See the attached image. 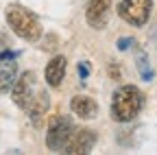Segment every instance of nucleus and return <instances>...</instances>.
I'll use <instances>...</instances> for the list:
<instances>
[{
    "label": "nucleus",
    "mask_w": 157,
    "mask_h": 155,
    "mask_svg": "<svg viewBox=\"0 0 157 155\" xmlns=\"http://www.w3.org/2000/svg\"><path fill=\"white\" fill-rule=\"evenodd\" d=\"M144 107V94L135 85H122L113 92L111 118L116 122H131Z\"/></svg>",
    "instance_id": "f257e3e1"
},
{
    "label": "nucleus",
    "mask_w": 157,
    "mask_h": 155,
    "mask_svg": "<svg viewBox=\"0 0 157 155\" xmlns=\"http://www.w3.org/2000/svg\"><path fill=\"white\" fill-rule=\"evenodd\" d=\"M66 68H68V59H66L63 55L52 57V59L48 61V66H46V70H44L46 83H48L50 87H59V85H61V81H63V76H66Z\"/></svg>",
    "instance_id": "6e6552de"
},
{
    "label": "nucleus",
    "mask_w": 157,
    "mask_h": 155,
    "mask_svg": "<svg viewBox=\"0 0 157 155\" xmlns=\"http://www.w3.org/2000/svg\"><path fill=\"white\" fill-rule=\"evenodd\" d=\"M74 133V122L70 116H55V118L50 120L48 125V133H46V146L55 153L59 151H63L68 140H70V135Z\"/></svg>",
    "instance_id": "7ed1b4c3"
},
{
    "label": "nucleus",
    "mask_w": 157,
    "mask_h": 155,
    "mask_svg": "<svg viewBox=\"0 0 157 155\" xmlns=\"http://www.w3.org/2000/svg\"><path fill=\"white\" fill-rule=\"evenodd\" d=\"M133 44V37H122V40H118V50H129Z\"/></svg>",
    "instance_id": "ddd939ff"
},
{
    "label": "nucleus",
    "mask_w": 157,
    "mask_h": 155,
    "mask_svg": "<svg viewBox=\"0 0 157 155\" xmlns=\"http://www.w3.org/2000/svg\"><path fill=\"white\" fill-rule=\"evenodd\" d=\"M109 9H111V0H90L85 7L87 24L96 31H103L109 22Z\"/></svg>",
    "instance_id": "423d86ee"
},
{
    "label": "nucleus",
    "mask_w": 157,
    "mask_h": 155,
    "mask_svg": "<svg viewBox=\"0 0 157 155\" xmlns=\"http://www.w3.org/2000/svg\"><path fill=\"white\" fill-rule=\"evenodd\" d=\"M48 107H50V99H48L46 90H39V92L35 94V99L31 101V105H29L24 111L29 114V118L33 120V125H39V122H42V118H44V114L48 111Z\"/></svg>",
    "instance_id": "9d476101"
},
{
    "label": "nucleus",
    "mask_w": 157,
    "mask_h": 155,
    "mask_svg": "<svg viewBox=\"0 0 157 155\" xmlns=\"http://www.w3.org/2000/svg\"><path fill=\"white\" fill-rule=\"evenodd\" d=\"M153 0H120L118 5V15L131 26H144L151 17Z\"/></svg>",
    "instance_id": "20e7f679"
},
{
    "label": "nucleus",
    "mask_w": 157,
    "mask_h": 155,
    "mask_svg": "<svg viewBox=\"0 0 157 155\" xmlns=\"http://www.w3.org/2000/svg\"><path fill=\"white\" fill-rule=\"evenodd\" d=\"M5 15H7V24L13 29V33L17 37H22L26 42H37L39 37H42V22H39V17L33 11H29L26 7L9 5Z\"/></svg>",
    "instance_id": "f03ea898"
},
{
    "label": "nucleus",
    "mask_w": 157,
    "mask_h": 155,
    "mask_svg": "<svg viewBox=\"0 0 157 155\" xmlns=\"http://www.w3.org/2000/svg\"><path fill=\"white\" fill-rule=\"evenodd\" d=\"M70 107H72L74 116H78V118H83V120H92V118H96V114H98L96 101L92 99V96H85V94L72 96Z\"/></svg>",
    "instance_id": "1a4fd4ad"
},
{
    "label": "nucleus",
    "mask_w": 157,
    "mask_h": 155,
    "mask_svg": "<svg viewBox=\"0 0 157 155\" xmlns=\"http://www.w3.org/2000/svg\"><path fill=\"white\" fill-rule=\"evenodd\" d=\"M94 144H96V131H92V129H78L76 133L70 135V140H68L63 153H68V155H85V153H90L94 149Z\"/></svg>",
    "instance_id": "0eeeda50"
},
{
    "label": "nucleus",
    "mask_w": 157,
    "mask_h": 155,
    "mask_svg": "<svg viewBox=\"0 0 157 155\" xmlns=\"http://www.w3.org/2000/svg\"><path fill=\"white\" fill-rule=\"evenodd\" d=\"M78 74H81L83 81L90 76V64H87V61H81V64H78Z\"/></svg>",
    "instance_id": "4468645a"
},
{
    "label": "nucleus",
    "mask_w": 157,
    "mask_h": 155,
    "mask_svg": "<svg viewBox=\"0 0 157 155\" xmlns=\"http://www.w3.org/2000/svg\"><path fill=\"white\" fill-rule=\"evenodd\" d=\"M17 79V64L15 59H0V94H5L13 87Z\"/></svg>",
    "instance_id": "9b49d317"
},
{
    "label": "nucleus",
    "mask_w": 157,
    "mask_h": 155,
    "mask_svg": "<svg viewBox=\"0 0 157 155\" xmlns=\"http://www.w3.org/2000/svg\"><path fill=\"white\" fill-rule=\"evenodd\" d=\"M37 92H39L37 90V76H35V72L26 70L15 79V83L11 87V99L20 109H26L31 105V101L35 99Z\"/></svg>",
    "instance_id": "39448f33"
},
{
    "label": "nucleus",
    "mask_w": 157,
    "mask_h": 155,
    "mask_svg": "<svg viewBox=\"0 0 157 155\" xmlns=\"http://www.w3.org/2000/svg\"><path fill=\"white\" fill-rule=\"evenodd\" d=\"M137 61H140V64H137V68H140V74H142V79H144V81H151V79H153V70L148 68V61H146V55L142 52L140 57H137Z\"/></svg>",
    "instance_id": "f8f14e48"
}]
</instances>
